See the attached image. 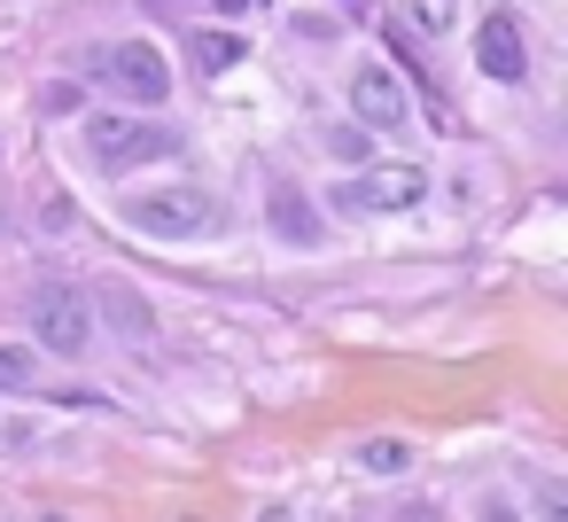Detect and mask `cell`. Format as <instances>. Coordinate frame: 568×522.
<instances>
[{"mask_svg":"<svg viewBox=\"0 0 568 522\" xmlns=\"http://www.w3.org/2000/svg\"><path fill=\"white\" fill-rule=\"evenodd\" d=\"M0 382H9V390L32 382V351H24V343H0Z\"/></svg>","mask_w":568,"mask_h":522,"instance_id":"cell-13","label":"cell"},{"mask_svg":"<svg viewBox=\"0 0 568 522\" xmlns=\"http://www.w3.org/2000/svg\"><path fill=\"white\" fill-rule=\"evenodd\" d=\"M405 9V24L420 32V40H444L452 24H459V0H397Z\"/></svg>","mask_w":568,"mask_h":522,"instance_id":"cell-10","label":"cell"},{"mask_svg":"<svg viewBox=\"0 0 568 522\" xmlns=\"http://www.w3.org/2000/svg\"><path fill=\"white\" fill-rule=\"evenodd\" d=\"M32 335H40L55 359H87V351H94V304H87V289L40 281V289H32Z\"/></svg>","mask_w":568,"mask_h":522,"instance_id":"cell-3","label":"cell"},{"mask_svg":"<svg viewBox=\"0 0 568 522\" xmlns=\"http://www.w3.org/2000/svg\"><path fill=\"white\" fill-rule=\"evenodd\" d=\"M211 9H219V17H242V9H257V0H211Z\"/></svg>","mask_w":568,"mask_h":522,"instance_id":"cell-15","label":"cell"},{"mask_svg":"<svg viewBox=\"0 0 568 522\" xmlns=\"http://www.w3.org/2000/svg\"><path fill=\"white\" fill-rule=\"evenodd\" d=\"M351 118L374 126V133H405L413 102H405V87H397L389 63H358V71H351Z\"/></svg>","mask_w":568,"mask_h":522,"instance_id":"cell-6","label":"cell"},{"mask_svg":"<svg viewBox=\"0 0 568 522\" xmlns=\"http://www.w3.org/2000/svg\"><path fill=\"white\" fill-rule=\"evenodd\" d=\"M420 195H428V172L420 164H382V172L343 180L335 188V211H351V219H366V211H413Z\"/></svg>","mask_w":568,"mask_h":522,"instance_id":"cell-4","label":"cell"},{"mask_svg":"<svg viewBox=\"0 0 568 522\" xmlns=\"http://www.w3.org/2000/svg\"><path fill=\"white\" fill-rule=\"evenodd\" d=\"M405 460H413L405 436H366V444H358V468H366V475H405Z\"/></svg>","mask_w":568,"mask_h":522,"instance_id":"cell-11","label":"cell"},{"mask_svg":"<svg viewBox=\"0 0 568 522\" xmlns=\"http://www.w3.org/2000/svg\"><path fill=\"white\" fill-rule=\"evenodd\" d=\"M265 522H288V514H265Z\"/></svg>","mask_w":568,"mask_h":522,"instance_id":"cell-16","label":"cell"},{"mask_svg":"<svg viewBox=\"0 0 568 522\" xmlns=\"http://www.w3.org/2000/svg\"><path fill=\"white\" fill-rule=\"evenodd\" d=\"M87 157L102 164V172H125V164H164V157H180V133L172 126H149V118H94L87 126Z\"/></svg>","mask_w":568,"mask_h":522,"instance_id":"cell-2","label":"cell"},{"mask_svg":"<svg viewBox=\"0 0 568 522\" xmlns=\"http://www.w3.org/2000/svg\"><path fill=\"white\" fill-rule=\"evenodd\" d=\"M102 320H110L125 343H149V335H156V312H149L133 289H102Z\"/></svg>","mask_w":568,"mask_h":522,"instance_id":"cell-8","label":"cell"},{"mask_svg":"<svg viewBox=\"0 0 568 522\" xmlns=\"http://www.w3.org/2000/svg\"><path fill=\"white\" fill-rule=\"evenodd\" d=\"M102 71H110V87L133 94L141 110H156V102L172 94V71H164V56H156L149 40H118V48H102Z\"/></svg>","mask_w":568,"mask_h":522,"instance_id":"cell-5","label":"cell"},{"mask_svg":"<svg viewBox=\"0 0 568 522\" xmlns=\"http://www.w3.org/2000/svg\"><path fill=\"white\" fill-rule=\"evenodd\" d=\"M475 514H483V522H521V506H514L506 491H483V506H475Z\"/></svg>","mask_w":568,"mask_h":522,"instance_id":"cell-14","label":"cell"},{"mask_svg":"<svg viewBox=\"0 0 568 522\" xmlns=\"http://www.w3.org/2000/svg\"><path fill=\"white\" fill-rule=\"evenodd\" d=\"M475 63H483V79H498V87H521V71H529V48H521V24H514L506 9L475 24Z\"/></svg>","mask_w":568,"mask_h":522,"instance_id":"cell-7","label":"cell"},{"mask_svg":"<svg viewBox=\"0 0 568 522\" xmlns=\"http://www.w3.org/2000/svg\"><path fill=\"white\" fill-rule=\"evenodd\" d=\"M125 227L149 234V242H211L226 227V211L203 188H156V195H133L125 203Z\"/></svg>","mask_w":568,"mask_h":522,"instance_id":"cell-1","label":"cell"},{"mask_svg":"<svg viewBox=\"0 0 568 522\" xmlns=\"http://www.w3.org/2000/svg\"><path fill=\"white\" fill-rule=\"evenodd\" d=\"M187 56H195V71H234L242 40H226V32H195V40H187Z\"/></svg>","mask_w":568,"mask_h":522,"instance_id":"cell-12","label":"cell"},{"mask_svg":"<svg viewBox=\"0 0 568 522\" xmlns=\"http://www.w3.org/2000/svg\"><path fill=\"white\" fill-rule=\"evenodd\" d=\"M273 219H281V242H296V250L320 242V219H312V203L296 188H273Z\"/></svg>","mask_w":568,"mask_h":522,"instance_id":"cell-9","label":"cell"}]
</instances>
